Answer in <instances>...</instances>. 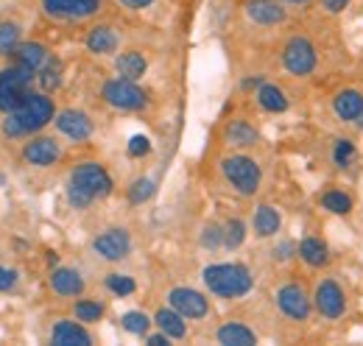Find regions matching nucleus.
Masks as SVG:
<instances>
[{
    "instance_id": "f257e3e1",
    "label": "nucleus",
    "mask_w": 363,
    "mask_h": 346,
    "mask_svg": "<svg viewBox=\"0 0 363 346\" xmlns=\"http://www.w3.org/2000/svg\"><path fill=\"white\" fill-rule=\"evenodd\" d=\"M50 121H53V101L43 92H28L17 109L6 112L3 134H9V137L31 134V131L45 129Z\"/></svg>"
},
{
    "instance_id": "f03ea898",
    "label": "nucleus",
    "mask_w": 363,
    "mask_h": 346,
    "mask_svg": "<svg viewBox=\"0 0 363 346\" xmlns=\"http://www.w3.org/2000/svg\"><path fill=\"white\" fill-rule=\"evenodd\" d=\"M109 193H112V176L98 162H82L76 171L70 173L67 199L76 210L90 207L95 199H106Z\"/></svg>"
},
{
    "instance_id": "7ed1b4c3",
    "label": "nucleus",
    "mask_w": 363,
    "mask_h": 346,
    "mask_svg": "<svg viewBox=\"0 0 363 346\" xmlns=\"http://www.w3.org/2000/svg\"><path fill=\"white\" fill-rule=\"evenodd\" d=\"M201 279H204L207 291L221 296V299L246 296L252 291V285H255V277H252V271L243 262H216V265H207Z\"/></svg>"
},
{
    "instance_id": "20e7f679",
    "label": "nucleus",
    "mask_w": 363,
    "mask_h": 346,
    "mask_svg": "<svg viewBox=\"0 0 363 346\" xmlns=\"http://www.w3.org/2000/svg\"><path fill=\"white\" fill-rule=\"evenodd\" d=\"M221 173H224V179H227L240 196H255L260 190L263 173H260V165L252 157L235 154V157L221 160Z\"/></svg>"
},
{
    "instance_id": "39448f33",
    "label": "nucleus",
    "mask_w": 363,
    "mask_h": 346,
    "mask_svg": "<svg viewBox=\"0 0 363 346\" xmlns=\"http://www.w3.org/2000/svg\"><path fill=\"white\" fill-rule=\"evenodd\" d=\"M37 79V70L26 65H11L0 70V112H11L28 95V86Z\"/></svg>"
},
{
    "instance_id": "423d86ee",
    "label": "nucleus",
    "mask_w": 363,
    "mask_h": 346,
    "mask_svg": "<svg viewBox=\"0 0 363 346\" xmlns=\"http://www.w3.org/2000/svg\"><path fill=\"white\" fill-rule=\"evenodd\" d=\"M318 53L316 45L308 37H291L282 48V67L291 76H311L316 70Z\"/></svg>"
},
{
    "instance_id": "0eeeda50",
    "label": "nucleus",
    "mask_w": 363,
    "mask_h": 346,
    "mask_svg": "<svg viewBox=\"0 0 363 346\" xmlns=\"http://www.w3.org/2000/svg\"><path fill=\"white\" fill-rule=\"evenodd\" d=\"M104 101L109 104V106H115V109H123V112H135V109H143L145 106V92L135 84V82H129V79H112V82H106L104 84Z\"/></svg>"
},
{
    "instance_id": "6e6552de",
    "label": "nucleus",
    "mask_w": 363,
    "mask_h": 346,
    "mask_svg": "<svg viewBox=\"0 0 363 346\" xmlns=\"http://www.w3.org/2000/svg\"><path fill=\"white\" fill-rule=\"evenodd\" d=\"M277 307L285 318L291 321H308L311 318V307H313V299L308 296V291L296 282H288L277 291Z\"/></svg>"
},
{
    "instance_id": "1a4fd4ad",
    "label": "nucleus",
    "mask_w": 363,
    "mask_h": 346,
    "mask_svg": "<svg viewBox=\"0 0 363 346\" xmlns=\"http://www.w3.org/2000/svg\"><path fill=\"white\" fill-rule=\"evenodd\" d=\"M313 304H316L321 318H341L347 313V294L335 279H321L313 294Z\"/></svg>"
},
{
    "instance_id": "9d476101",
    "label": "nucleus",
    "mask_w": 363,
    "mask_h": 346,
    "mask_svg": "<svg viewBox=\"0 0 363 346\" xmlns=\"http://www.w3.org/2000/svg\"><path fill=\"white\" fill-rule=\"evenodd\" d=\"M92 249L104 260H109V262L126 260L129 252H132V235H129L126 229H121V226L106 229V232H101V235L92 240Z\"/></svg>"
},
{
    "instance_id": "9b49d317",
    "label": "nucleus",
    "mask_w": 363,
    "mask_h": 346,
    "mask_svg": "<svg viewBox=\"0 0 363 346\" xmlns=\"http://www.w3.org/2000/svg\"><path fill=\"white\" fill-rule=\"evenodd\" d=\"M168 304L174 310H179L184 318H204L210 313V304L204 299V294H199L193 288H174L168 294Z\"/></svg>"
},
{
    "instance_id": "f8f14e48",
    "label": "nucleus",
    "mask_w": 363,
    "mask_h": 346,
    "mask_svg": "<svg viewBox=\"0 0 363 346\" xmlns=\"http://www.w3.org/2000/svg\"><path fill=\"white\" fill-rule=\"evenodd\" d=\"M56 129L62 131L65 137L76 140V143H84V140H90L92 134V121L82 109H65V112L56 115Z\"/></svg>"
},
{
    "instance_id": "ddd939ff",
    "label": "nucleus",
    "mask_w": 363,
    "mask_h": 346,
    "mask_svg": "<svg viewBox=\"0 0 363 346\" xmlns=\"http://www.w3.org/2000/svg\"><path fill=\"white\" fill-rule=\"evenodd\" d=\"M246 14L257 26H279V23L288 20V11H285L282 0H249Z\"/></svg>"
},
{
    "instance_id": "4468645a",
    "label": "nucleus",
    "mask_w": 363,
    "mask_h": 346,
    "mask_svg": "<svg viewBox=\"0 0 363 346\" xmlns=\"http://www.w3.org/2000/svg\"><path fill=\"white\" fill-rule=\"evenodd\" d=\"M101 9V0H45V11L53 17H67V20H84L92 17Z\"/></svg>"
},
{
    "instance_id": "2eb2a0df",
    "label": "nucleus",
    "mask_w": 363,
    "mask_h": 346,
    "mask_svg": "<svg viewBox=\"0 0 363 346\" xmlns=\"http://www.w3.org/2000/svg\"><path fill=\"white\" fill-rule=\"evenodd\" d=\"M23 157H26V162H31L37 168H48L62 157V148L53 137H37L23 148Z\"/></svg>"
},
{
    "instance_id": "dca6fc26",
    "label": "nucleus",
    "mask_w": 363,
    "mask_h": 346,
    "mask_svg": "<svg viewBox=\"0 0 363 346\" xmlns=\"http://www.w3.org/2000/svg\"><path fill=\"white\" fill-rule=\"evenodd\" d=\"M363 109V92L361 89H341L335 98H333V112L344 121V123H355L358 115Z\"/></svg>"
},
{
    "instance_id": "f3484780",
    "label": "nucleus",
    "mask_w": 363,
    "mask_h": 346,
    "mask_svg": "<svg viewBox=\"0 0 363 346\" xmlns=\"http://www.w3.org/2000/svg\"><path fill=\"white\" fill-rule=\"evenodd\" d=\"M50 344L56 346H90L92 335L76 321H59L50 333Z\"/></svg>"
},
{
    "instance_id": "a211bd4d",
    "label": "nucleus",
    "mask_w": 363,
    "mask_h": 346,
    "mask_svg": "<svg viewBox=\"0 0 363 346\" xmlns=\"http://www.w3.org/2000/svg\"><path fill=\"white\" fill-rule=\"evenodd\" d=\"M50 288H53V294L70 299V296H82L84 294V279H82V274L76 268H56L50 274Z\"/></svg>"
},
{
    "instance_id": "6ab92c4d",
    "label": "nucleus",
    "mask_w": 363,
    "mask_h": 346,
    "mask_svg": "<svg viewBox=\"0 0 363 346\" xmlns=\"http://www.w3.org/2000/svg\"><path fill=\"white\" fill-rule=\"evenodd\" d=\"M296 255L305 260L311 268H324L330 262V246L321 240V238H302L299 246H296Z\"/></svg>"
},
{
    "instance_id": "aec40b11",
    "label": "nucleus",
    "mask_w": 363,
    "mask_h": 346,
    "mask_svg": "<svg viewBox=\"0 0 363 346\" xmlns=\"http://www.w3.org/2000/svg\"><path fill=\"white\" fill-rule=\"evenodd\" d=\"M216 338H218V344H224V346H255L257 344V335H255L246 324H240V321H229V324H224V327H218Z\"/></svg>"
},
{
    "instance_id": "412c9836",
    "label": "nucleus",
    "mask_w": 363,
    "mask_h": 346,
    "mask_svg": "<svg viewBox=\"0 0 363 346\" xmlns=\"http://www.w3.org/2000/svg\"><path fill=\"white\" fill-rule=\"evenodd\" d=\"M115 67H118L121 79L137 82V79H143V76H145L148 62H145V56H143L140 50H126V53H121V56L115 59Z\"/></svg>"
},
{
    "instance_id": "4be33fe9",
    "label": "nucleus",
    "mask_w": 363,
    "mask_h": 346,
    "mask_svg": "<svg viewBox=\"0 0 363 346\" xmlns=\"http://www.w3.org/2000/svg\"><path fill=\"white\" fill-rule=\"evenodd\" d=\"M252 226H255V235L257 238H274L282 226V218L274 210L272 204H260L255 210V218H252Z\"/></svg>"
},
{
    "instance_id": "5701e85b",
    "label": "nucleus",
    "mask_w": 363,
    "mask_h": 346,
    "mask_svg": "<svg viewBox=\"0 0 363 346\" xmlns=\"http://www.w3.org/2000/svg\"><path fill=\"white\" fill-rule=\"evenodd\" d=\"M154 324H157L168 338H184V335H187L184 316H182L179 310H174V307H162V310H157Z\"/></svg>"
},
{
    "instance_id": "b1692460",
    "label": "nucleus",
    "mask_w": 363,
    "mask_h": 346,
    "mask_svg": "<svg viewBox=\"0 0 363 346\" xmlns=\"http://www.w3.org/2000/svg\"><path fill=\"white\" fill-rule=\"evenodd\" d=\"M118 43L121 40H118L115 28H109V26H95L87 34V48H90V53H98V56L118 50Z\"/></svg>"
},
{
    "instance_id": "393cba45",
    "label": "nucleus",
    "mask_w": 363,
    "mask_h": 346,
    "mask_svg": "<svg viewBox=\"0 0 363 346\" xmlns=\"http://www.w3.org/2000/svg\"><path fill=\"white\" fill-rule=\"evenodd\" d=\"M224 137H227L229 145H235V148H249V145H255L260 140L257 129L249 121H232L227 131H224Z\"/></svg>"
},
{
    "instance_id": "a878e982",
    "label": "nucleus",
    "mask_w": 363,
    "mask_h": 346,
    "mask_svg": "<svg viewBox=\"0 0 363 346\" xmlns=\"http://www.w3.org/2000/svg\"><path fill=\"white\" fill-rule=\"evenodd\" d=\"M14 59H17V65H26V67H31V70L40 73L48 65V50L45 45L40 43H26L14 50Z\"/></svg>"
},
{
    "instance_id": "bb28decb",
    "label": "nucleus",
    "mask_w": 363,
    "mask_h": 346,
    "mask_svg": "<svg viewBox=\"0 0 363 346\" xmlns=\"http://www.w3.org/2000/svg\"><path fill=\"white\" fill-rule=\"evenodd\" d=\"M257 104L266 109V112H285L288 109V95L279 89L277 84H260L257 86Z\"/></svg>"
},
{
    "instance_id": "cd10ccee",
    "label": "nucleus",
    "mask_w": 363,
    "mask_h": 346,
    "mask_svg": "<svg viewBox=\"0 0 363 346\" xmlns=\"http://www.w3.org/2000/svg\"><path fill=\"white\" fill-rule=\"evenodd\" d=\"M321 207H324L330 216H350L352 207H355V201H352V196L344 193V190H327V193L321 196Z\"/></svg>"
},
{
    "instance_id": "c85d7f7f",
    "label": "nucleus",
    "mask_w": 363,
    "mask_h": 346,
    "mask_svg": "<svg viewBox=\"0 0 363 346\" xmlns=\"http://www.w3.org/2000/svg\"><path fill=\"white\" fill-rule=\"evenodd\" d=\"M20 48V26L17 23H0V56H9Z\"/></svg>"
},
{
    "instance_id": "c756f323",
    "label": "nucleus",
    "mask_w": 363,
    "mask_h": 346,
    "mask_svg": "<svg viewBox=\"0 0 363 346\" xmlns=\"http://www.w3.org/2000/svg\"><path fill=\"white\" fill-rule=\"evenodd\" d=\"M121 327H123L126 333H132V335H145L148 327H151V318H148L145 313H140V310H129V313H123Z\"/></svg>"
},
{
    "instance_id": "7c9ffc66",
    "label": "nucleus",
    "mask_w": 363,
    "mask_h": 346,
    "mask_svg": "<svg viewBox=\"0 0 363 346\" xmlns=\"http://www.w3.org/2000/svg\"><path fill=\"white\" fill-rule=\"evenodd\" d=\"M352 160H355V143L347 140V137L335 140V145H333V162H335L338 168H350Z\"/></svg>"
},
{
    "instance_id": "2f4dec72",
    "label": "nucleus",
    "mask_w": 363,
    "mask_h": 346,
    "mask_svg": "<svg viewBox=\"0 0 363 346\" xmlns=\"http://www.w3.org/2000/svg\"><path fill=\"white\" fill-rule=\"evenodd\" d=\"M243 240H246V223L240 218H232L224 226V246L227 249H238V246H243Z\"/></svg>"
},
{
    "instance_id": "473e14b6",
    "label": "nucleus",
    "mask_w": 363,
    "mask_h": 346,
    "mask_svg": "<svg viewBox=\"0 0 363 346\" xmlns=\"http://www.w3.org/2000/svg\"><path fill=\"white\" fill-rule=\"evenodd\" d=\"M106 288H109L115 296H132L137 291L135 279L126 277V274H109V277H106Z\"/></svg>"
},
{
    "instance_id": "72a5a7b5",
    "label": "nucleus",
    "mask_w": 363,
    "mask_h": 346,
    "mask_svg": "<svg viewBox=\"0 0 363 346\" xmlns=\"http://www.w3.org/2000/svg\"><path fill=\"white\" fill-rule=\"evenodd\" d=\"M154 190H157V184L151 182V179H135L132 182V187H129V201L132 204H143V201H148L151 196H154Z\"/></svg>"
},
{
    "instance_id": "f704fd0d",
    "label": "nucleus",
    "mask_w": 363,
    "mask_h": 346,
    "mask_svg": "<svg viewBox=\"0 0 363 346\" xmlns=\"http://www.w3.org/2000/svg\"><path fill=\"white\" fill-rule=\"evenodd\" d=\"M101 316H104V304L101 302H92V299H82V302H76V318L79 321H101Z\"/></svg>"
},
{
    "instance_id": "c9c22d12",
    "label": "nucleus",
    "mask_w": 363,
    "mask_h": 346,
    "mask_svg": "<svg viewBox=\"0 0 363 346\" xmlns=\"http://www.w3.org/2000/svg\"><path fill=\"white\" fill-rule=\"evenodd\" d=\"M201 243H204L207 249H218V246H224V226H218V223H207L204 232H201Z\"/></svg>"
},
{
    "instance_id": "e433bc0d",
    "label": "nucleus",
    "mask_w": 363,
    "mask_h": 346,
    "mask_svg": "<svg viewBox=\"0 0 363 346\" xmlns=\"http://www.w3.org/2000/svg\"><path fill=\"white\" fill-rule=\"evenodd\" d=\"M59 73H62V65H59V62H50L37 79H40V84L45 86V89H56L59 82H62V76H59Z\"/></svg>"
},
{
    "instance_id": "4c0bfd02",
    "label": "nucleus",
    "mask_w": 363,
    "mask_h": 346,
    "mask_svg": "<svg viewBox=\"0 0 363 346\" xmlns=\"http://www.w3.org/2000/svg\"><path fill=\"white\" fill-rule=\"evenodd\" d=\"M148 151H151V143H148V137H143V134L132 137V143H129V154H132V157H145Z\"/></svg>"
},
{
    "instance_id": "58836bf2",
    "label": "nucleus",
    "mask_w": 363,
    "mask_h": 346,
    "mask_svg": "<svg viewBox=\"0 0 363 346\" xmlns=\"http://www.w3.org/2000/svg\"><path fill=\"white\" fill-rule=\"evenodd\" d=\"M14 285H17V271L0 265V294H3V291H11Z\"/></svg>"
},
{
    "instance_id": "ea45409f",
    "label": "nucleus",
    "mask_w": 363,
    "mask_h": 346,
    "mask_svg": "<svg viewBox=\"0 0 363 346\" xmlns=\"http://www.w3.org/2000/svg\"><path fill=\"white\" fill-rule=\"evenodd\" d=\"M350 3H352V0H318L321 11H327V14H341Z\"/></svg>"
},
{
    "instance_id": "a19ab883",
    "label": "nucleus",
    "mask_w": 363,
    "mask_h": 346,
    "mask_svg": "<svg viewBox=\"0 0 363 346\" xmlns=\"http://www.w3.org/2000/svg\"><path fill=\"white\" fill-rule=\"evenodd\" d=\"M145 344H148V346H168V344H171V338H168L162 330H160L157 335H148V333H145Z\"/></svg>"
},
{
    "instance_id": "79ce46f5",
    "label": "nucleus",
    "mask_w": 363,
    "mask_h": 346,
    "mask_svg": "<svg viewBox=\"0 0 363 346\" xmlns=\"http://www.w3.org/2000/svg\"><path fill=\"white\" fill-rule=\"evenodd\" d=\"M291 252H294V243H282V246L274 249V260H288Z\"/></svg>"
},
{
    "instance_id": "37998d69",
    "label": "nucleus",
    "mask_w": 363,
    "mask_h": 346,
    "mask_svg": "<svg viewBox=\"0 0 363 346\" xmlns=\"http://www.w3.org/2000/svg\"><path fill=\"white\" fill-rule=\"evenodd\" d=\"M118 3H121V6H126V9H145V6H151V3H154V0H118Z\"/></svg>"
},
{
    "instance_id": "c03bdc74",
    "label": "nucleus",
    "mask_w": 363,
    "mask_h": 346,
    "mask_svg": "<svg viewBox=\"0 0 363 346\" xmlns=\"http://www.w3.org/2000/svg\"><path fill=\"white\" fill-rule=\"evenodd\" d=\"M260 84H263V79L255 76V79H246V82H243V89H252V86H260Z\"/></svg>"
},
{
    "instance_id": "a18cd8bd",
    "label": "nucleus",
    "mask_w": 363,
    "mask_h": 346,
    "mask_svg": "<svg viewBox=\"0 0 363 346\" xmlns=\"http://www.w3.org/2000/svg\"><path fill=\"white\" fill-rule=\"evenodd\" d=\"M282 3H291V6H305V3H311V0H282Z\"/></svg>"
},
{
    "instance_id": "49530a36",
    "label": "nucleus",
    "mask_w": 363,
    "mask_h": 346,
    "mask_svg": "<svg viewBox=\"0 0 363 346\" xmlns=\"http://www.w3.org/2000/svg\"><path fill=\"white\" fill-rule=\"evenodd\" d=\"M355 123H358V129H363V109H361V115H358V121H355Z\"/></svg>"
}]
</instances>
